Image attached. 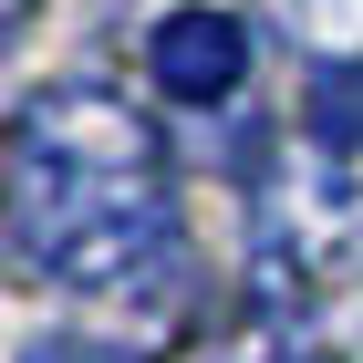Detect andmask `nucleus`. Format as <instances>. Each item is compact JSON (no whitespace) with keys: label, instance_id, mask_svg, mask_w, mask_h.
Instances as JSON below:
<instances>
[{"label":"nucleus","instance_id":"obj_1","mask_svg":"<svg viewBox=\"0 0 363 363\" xmlns=\"http://www.w3.org/2000/svg\"><path fill=\"white\" fill-rule=\"evenodd\" d=\"M0 218H11V250L52 291H125L177 239L167 145L125 94L52 84L0 135Z\"/></svg>","mask_w":363,"mask_h":363},{"label":"nucleus","instance_id":"obj_2","mask_svg":"<svg viewBox=\"0 0 363 363\" xmlns=\"http://www.w3.org/2000/svg\"><path fill=\"white\" fill-rule=\"evenodd\" d=\"M259 280L270 301H322L333 280H363V156L301 145L259 187Z\"/></svg>","mask_w":363,"mask_h":363},{"label":"nucleus","instance_id":"obj_3","mask_svg":"<svg viewBox=\"0 0 363 363\" xmlns=\"http://www.w3.org/2000/svg\"><path fill=\"white\" fill-rule=\"evenodd\" d=\"M145 73H156L167 104H228L250 84V21L218 11V0H187V11H167L145 31Z\"/></svg>","mask_w":363,"mask_h":363},{"label":"nucleus","instance_id":"obj_4","mask_svg":"<svg viewBox=\"0 0 363 363\" xmlns=\"http://www.w3.org/2000/svg\"><path fill=\"white\" fill-rule=\"evenodd\" d=\"M301 145L322 156H363V62H322L301 94Z\"/></svg>","mask_w":363,"mask_h":363},{"label":"nucleus","instance_id":"obj_5","mask_svg":"<svg viewBox=\"0 0 363 363\" xmlns=\"http://www.w3.org/2000/svg\"><path fill=\"white\" fill-rule=\"evenodd\" d=\"M21 363H104V353L73 342V333H42V342H21Z\"/></svg>","mask_w":363,"mask_h":363},{"label":"nucleus","instance_id":"obj_6","mask_svg":"<svg viewBox=\"0 0 363 363\" xmlns=\"http://www.w3.org/2000/svg\"><path fill=\"white\" fill-rule=\"evenodd\" d=\"M31 21V0H0V52H11V31Z\"/></svg>","mask_w":363,"mask_h":363}]
</instances>
